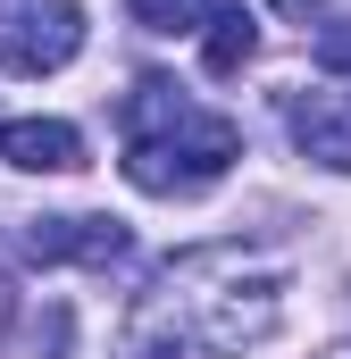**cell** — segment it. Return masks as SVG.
I'll return each instance as SVG.
<instances>
[{
    "mask_svg": "<svg viewBox=\"0 0 351 359\" xmlns=\"http://www.w3.org/2000/svg\"><path fill=\"white\" fill-rule=\"evenodd\" d=\"M251 50H260V17H251L243 0L201 17V67H209V76H243V67H251Z\"/></svg>",
    "mask_w": 351,
    "mask_h": 359,
    "instance_id": "7",
    "label": "cell"
},
{
    "mask_svg": "<svg viewBox=\"0 0 351 359\" xmlns=\"http://www.w3.org/2000/svg\"><path fill=\"white\" fill-rule=\"evenodd\" d=\"M318 67H326V76H351V17H335V25L318 34Z\"/></svg>",
    "mask_w": 351,
    "mask_h": 359,
    "instance_id": "9",
    "label": "cell"
},
{
    "mask_svg": "<svg viewBox=\"0 0 351 359\" xmlns=\"http://www.w3.org/2000/svg\"><path fill=\"white\" fill-rule=\"evenodd\" d=\"M0 159L25 176H67L84 168V134L67 117H0Z\"/></svg>",
    "mask_w": 351,
    "mask_h": 359,
    "instance_id": "5",
    "label": "cell"
},
{
    "mask_svg": "<svg viewBox=\"0 0 351 359\" xmlns=\"http://www.w3.org/2000/svg\"><path fill=\"white\" fill-rule=\"evenodd\" d=\"M25 259H42V268H59V259L109 268V259H126V226L117 217H34L25 226Z\"/></svg>",
    "mask_w": 351,
    "mask_h": 359,
    "instance_id": "4",
    "label": "cell"
},
{
    "mask_svg": "<svg viewBox=\"0 0 351 359\" xmlns=\"http://www.w3.org/2000/svg\"><path fill=\"white\" fill-rule=\"evenodd\" d=\"M293 142H301V159L351 176V92H335V84L301 92V100H293Z\"/></svg>",
    "mask_w": 351,
    "mask_h": 359,
    "instance_id": "6",
    "label": "cell"
},
{
    "mask_svg": "<svg viewBox=\"0 0 351 359\" xmlns=\"http://www.w3.org/2000/svg\"><path fill=\"white\" fill-rule=\"evenodd\" d=\"M276 8H318V0H276Z\"/></svg>",
    "mask_w": 351,
    "mask_h": 359,
    "instance_id": "10",
    "label": "cell"
},
{
    "mask_svg": "<svg viewBox=\"0 0 351 359\" xmlns=\"http://www.w3.org/2000/svg\"><path fill=\"white\" fill-rule=\"evenodd\" d=\"M276 276H243L234 259H184L126 334V359H234L276 334Z\"/></svg>",
    "mask_w": 351,
    "mask_h": 359,
    "instance_id": "1",
    "label": "cell"
},
{
    "mask_svg": "<svg viewBox=\"0 0 351 359\" xmlns=\"http://www.w3.org/2000/svg\"><path fill=\"white\" fill-rule=\"evenodd\" d=\"M126 17H134L143 34H201L209 0H126Z\"/></svg>",
    "mask_w": 351,
    "mask_h": 359,
    "instance_id": "8",
    "label": "cell"
},
{
    "mask_svg": "<svg viewBox=\"0 0 351 359\" xmlns=\"http://www.w3.org/2000/svg\"><path fill=\"white\" fill-rule=\"evenodd\" d=\"M84 50L76 0H0V67L8 76H59Z\"/></svg>",
    "mask_w": 351,
    "mask_h": 359,
    "instance_id": "3",
    "label": "cell"
},
{
    "mask_svg": "<svg viewBox=\"0 0 351 359\" xmlns=\"http://www.w3.org/2000/svg\"><path fill=\"white\" fill-rule=\"evenodd\" d=\"M0 318H8V284H0Z\"/></svg>",
    "mask_w": 351,
    "mask_h": 359,
    "instance_id": "11",
    "label": "cell"
},
{
    "mask_svg": "<svg viewBox=\"0 0 351 359\" xmlns=\"http://www.w3.org/2000/svg\"><path fill=\"white\" fill-rule=\"evenodd\" d=\"M243 159V126L234 117H218V109H192L176 84H134L126 92V184L134 192H201V184H218L226 168Z\"/></svg>",
    "mask_w": 351,
    "mask_h": 359,
    "instance_id": "2",
    "label": "cell"
}]
</instances>
